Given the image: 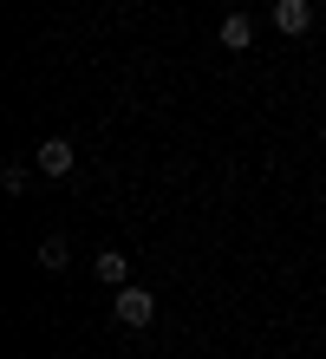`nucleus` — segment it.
Here are the masks:
<instances>
[{
    "label": "nucleus",
    "instance_id": "2",
    "mask_svg": "<svg viewBox=\"0 0 326 359\" xmlns=\"http://www.w3.org/2000/svg\"><path fill=\"white\" fill-rule=\"evenodd\" d=\"M274 27L287 33V39H300L313 27V0H274Z\"/></svg>",
    "mask_w": 326,
    "mask_h": 359
},
{
    "label": "nucleus",
    "instance_id": "5",
    "mask_svg": "<svg viewBox=\"0 0 326 359\" xmlns=\"http://www.w3.org/2000/svg\"><path fill=\"white\" fill-rule=\"evenodd\" d=\"M92 274H98V281H111V287H124V274H130V262L118 255V248H104V255L92 262Z\"/></svg>",
    "mask_w": 326,
    "mask_h": 359
},
{
    "label": "nucleus",
    "instance_id": "8",
    "mask_svg": "<svg viewBox=\"0 0 326 359\" xmlns=\"http://www.w3.org/2000/svg\"><path fill=\"white\" fill-rule=\"evenodd\" d=\"M320 131H326V124H320Z\"/></svg>",
    "mask_w": 326,
    "mask_h": 359
},
{
    "label": "nucleus",
    "instance_id": "1",
    "mask_svg": "<svg viewBox=\"0 0 326 359\" xmlns=\"http://www.w3.org/2000/svg\"><path fill=\"white\" fill-rule=\"evenodd\" d=\"M111 313H118V320L124 327H150V320H157V301H150V287H118V301H111Z\"/></svg>",
    "mask_w": 326,
    "mask_h": 359
},
{
    "label": "nucleus",
    "instance_id": "3",
    "mask_svg": "<svg viewBox=\"0 0 326 359\" xmlns=\"http://www.w3.org/2000/svg\"><path fill=\"white\" fill-rule=\"evenodd\" d=\"M39 177H65V170H72V163H79V151H72V144H65V137H46V144H39Z\"/></svg>",
    "mask_w": 326,
    "mask_h": 359
},
{
    "label": "nucleus",
    "instance_id": "6",
    "mask_svg": "<svg viewBox=\"0 0 326 359\" xmlns=\"http://www.w3.org/2000/svg\"><path fill=\"white\" fill-rule=\"evenodd\" d=\"M65 262H72V248H65V236H46V242H39V268H46V274H59Z\"/></svg>",
    "mask_w": 326,
    "mask_h": 359
},
{
    "label": "nucleus",
    "instance_id": "7",
    "mask_svg": "<svg viewBox=\"0 0 326 359\" xmlns=\"http://www.w3.org/2000/svg\"><path fill=\"white\" fill-rule=\"evenodd\" d=\"M0 183H7V196H20V189H27V163H7V170H0Z\"/></svg>",
    "mask_w": 326,
    "mask_h": 359
},
{
    "label": "nucleus",
    "instance_id": "4",
    "mask_svg": "<svg viewBox=\"0 0 326 359\" xmlns=\"http://www.w3.org/2000/svg\"><path fill=\"white\" fill-rule=\"evenodd\" d=\"M222 46H229V53H248V46H254V20H248V13H229V20H222Z\"/></svg>",
    "mask_w": 326,
    "mask_h": 359
}]
</instances>
